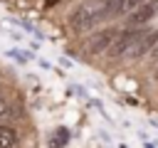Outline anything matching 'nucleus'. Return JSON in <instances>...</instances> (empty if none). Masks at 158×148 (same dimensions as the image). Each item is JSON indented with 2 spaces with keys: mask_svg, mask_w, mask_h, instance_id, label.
I'll use <instances>...</instances> for the list:
<instances>
[{
  "mask_svg": "<svg viewBox=\"0 0 158 148\" xmlns=\"http://www.w3.org/2000/svg\"><path fill=\"white\" fill-rule=\"evenodd\" d=\"M143 35H146V32H141L138 27H128V30L118 32V37L114 39V44H111V49H109V57H123L126 52H131V49L143 39Z\"/></svg>",
  "mask_w": 158,
  "mask_h": 148,
  "instance_id": "f257e3e1",
  "label": "nucleus"
},
{
  "mask_svg": "<svg viewBox=\"0 0 158 148\" xmlns=\"http://www.w3.org/2000/svg\"><path fill=\"white\" fill-rule=\"evenodd\" d=\"M99 20H101V12H99V10H91L89 5H79V7L69 15L72 30H89V27H94Z\"/></svg>",
  "mask_w": 158,
  "mask_h": 148,
  "instance_id": "f03ea898",
  "label": "nucleus"
},
{
  "mask_svg": "<svg viewBox=\"0 0 158 148\" xmlns=\"http://www.w3.org/2000/svg\"><path fill=\"white\" fill-rule=\"evenodd\" d=\"M118 37V30L116 27H106V30H99L91 39H89V52L91 54H99V52H109L111 49V44H114V39Z\"/></svg>",
  "mask_w": 158,
  "mask_h": 148,
  "instance_id": "7ed1b4c3",
  "label": "nucleus"
},
{
  "mask_svg": "<svg viewBox=\"0 0 158 148\" xmlns=\"http://www.w3.org/2000/svg\"><path fill=\"white\" fill-rule=\"evenodd\" d=\"M156 12H158V5L146 0V2H143V5H138L133 12H128V25H131V27L146 25V22H151V20L156 17Z\"/></svg>",
  "mask_w": 158,
  "mask_h": 148,
  "instance_id": "20e7f679",
  "label": "nucleus"
},
{
  "mask_svg": "<svg viewBox=\"0 0 158 148\" xmlns=\"http://www.w3.org/2000/svg\"><path fill=\"white\" fill-rule=\"evenodd\" d=\"M156 44H158V30H153V32H148V35H143V39L128 52L131 54V59H141L146 52H151V49H156Z\"/></svg>",
  "mask_w": 158,
  "mask_h": 148,
  "instance_id": "39448f33",
  "label": "nucleus"
},
{
  "mask_svg": "<svg viewBox=\"0 0 158 148\" xmlns=\"http://www.w3.org/2000/svg\"><path fill=\"white\" fill-rule=\"evenodd\" d=\"M20 143V136L10 126H0V148H15Z\"/></svg>",
  "mask_w": 158,
  "mask_h": 148,
  "instance_id": "423d86ee",
  "label": "nucleus"
},
{
  "mask_svg": "<svg viewBox=\"0 0 158 148\" xmlns=\"http://www.w3.org/2000/svg\"><path fill=\"white\" fill-rule=\"evenodd\" d=\"M143 2H146V0H126V2H123V12H121V15H128V12H133V10H136L138 5H143Z\"/></svg>",
  "mask_w": 158,
  "mask_h": 148,
  "instance_id": "0eeeda50",
  "label": "nucleus"
},
{
  "mask_svg": "<svg viewBox=\"0 0 158 148\" xmlns=\"http://www.w3.org/2000/svg\"><path fill=\"white\" fill-rule=\"evenodd\" d=\"M64 138H67V131H57V138L52 141V146H54V148H62V146H64V143H62Z\"/></svg>",
  "mask_w": 158,
  "mask_h": 148,
  "instance_id": "6e6552de",
  "label": "nucleus"
},
{
  "mask_svg": "<svg viewBox=\"0 0 158 148\" xmlns=\"http://www.w3.org/2000/svg\"><path fill=\"white\" fill-rule=\"evenodd\" d=\"M10 111V104H7V99L5 96H0V116H5Z\"/></svg>",
  "mask_w": 158,
  "mask_h": 148,
  "instance_id": "1a4fd4ad",
  "label": "nucleus"
},
{
  "mask_svg": "<svg viewBox=\"0 0 158 148\" xmlns=\"http://www.w3.org/2000/svg\"><path fill=\"white\" fill-rule=\"evenodd\" d=\"M57 2H62V0H44V7H54Z\"/></svg>",
  "mask_w": 158,
  "mask_h": 148,
  "instance_id": "9d476101",
  "label": "nucleus"
},
{
  "mask_svg": "<svg viewBox=\"0 0 158 148\" xmlns=\"http://www.w3.org/2000/svg\"><path fill=\"white\" fill-rule=\"evenodd\" d=\"M153 2H156V5H158V0H153Z\"/></svg>",
  "mask_w": 158,
  "mask_h": 148,
  "instance_id": "9b49d317",
  "label": "nucleus"
},
{
  "mask_svg": "<svg viewBox=\"0 0 158 148\" xmlns=\"http://www.w3.org/2000/svg\"><path fill=\"white\" fill-rule=\"evenodd\" d=\"M156 79H158V72H156Z\"/></svg>",
  "mask_w": 158,
  "mask_h": 148,
  "instance_id": "f8f14e48",
  "label": "nucleus"
}]
</instances>
